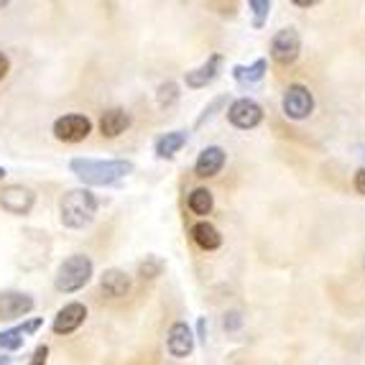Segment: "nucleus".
Returning a JSON list of instances; mask_svg holds the SVG:
<instances>
[{
  "mask_svg": "<svg viewBox=\"0 0 365 365\" xmlns=\"http://www.w3.org/2000/svg\"><path fill=\"white\" fill-rule=\"evenodd\" d=\"M294 6H299V8H309V6H314V0H294Z\"/></svg>",
  "mask_w": 365,
  "mask_h": 365,
  "instance_id": "obj_30",
  "label": "nucleus"
},
{
  "mask_svg": "<svg viewBox=\"0 0 365 365\" xmlns=\"http://www.w3.org/2000/svg\"><path fill=\"white\" fill-rule=\"evenodd\" d=\"M43 324V319H29V322L19 324V327L13 329H0V350L3 353H16V350H21L26 342V335H34L38 327Z\"/></svg>",
  "mask_w": 365,
  "mask_h": 365,
  "instance_id": "obj_15",
  "label": "nucleus"
},
{
  "mask_svg": "<svg viewBox=\"0 0 365 365\" xmlns=\"http://www.w3.org/2000/svg\"><path fill=\"white\" fill-rule=\"evenodd\" d=\"M36 302L24 292H0V319H21L34 312Z\"/></svg>",
  "mask_w": 365,
  "mask_h": 365,
  "instance_id": "obj_11",
  "label": "nucleus"
},
{
  "mask_svg": "<svg viewBox=\"0 0 365 365\" xmlns=\"http://www.w3.org/2000/svg\"><path fill=\"white\" fill-rule=\"evenodd\" d=\"M161 271H164V261L158 256H146V261H140V266H138V276L143 281L156 279V276H161Z\"/></svg>",
  "mask_w": 365,
  "mask_h": 365,
  "instance_id": "obj_23",
  "label": "nucleus"
},
{
  "mask_svg": "<svg viewBox=\"0 0 365 365\" xmlns=\"http://www.w3.org/2000/svg\"><path fill=\"white\" fill-rule=\"evenodd\" d=\"M36 205V195L34 189L24 187V184H8L0 189V207L8 215H29Z\"/></svg>",
  "mask_w": 365,
  "mask_h": 365,
  "instance_id": "obj_7",
  "label": "nucleus"
},
{
  "mask_svg": "<svg viewBox=\"0 0 365 365\" xmlns=\"http://www.w3.org/2000/svg\"><path fill=\"white\" fill-rule=\"evenodd\" d=\"M266 69H268L266 59H256L253 64H248V67H245V64H237V67H232V79L243 87L258 85V82L266 77Z\"/></svg>",
  "mask_w": 365,
  "mask_h": 365,
  "instance_id": "obj_19",
  "label": "nucleus"
},
{
  "mask_svg": "<svg viewBox=\"0 0 365 365\" xmlns=\"http://www.w3.org/2000/svg\"><path fill=\"white\" fill-rule=\"evenodd\" d=\"M189 235H192V240H195L202 250H217L220 245H222V235H220V230L212 225V222H207V220L195 222L192 230H189Z\"/></svg>",
  "mask_w": 365,
  "mask_h": 365,
  "instance_id": "obj_18",
  "label": "nucleus"
},
{
  "mask_svg": "<svg viewBox=\"0 0 365 365\" xmlns=\"http://www.w3.org/2000/svg\"><path fill=\"white\" fill-rule=\"evenodd\" d=\"M130 287H133V279H130L123 268H108L100 276V292L108 299H123L130 294Z\"/></svg>",
  "mask_w": 365,
  "mask_h": 365,
  "instance_id": "obj_14",
  "label": "nucleus"
},
{
  "mask_svg": "<svg viewBox=\"0 0 365 365\" xmlns=\"http://www.w3.org/2000/svg\"><path fill=\"white\" fill-rule=\"evenodd\" d=\"M189 140V130H171V133L158 135L156 143H153V151L158 158H174Z\"/></svg>",
  "mask_w": 365,
  "mask_h": 365,
  "instance_id": "obj_17",
  "label": "nucleus"
},
{
  "mask_svg": "<svg viewBox=\"0 0 365 365\" xmlns=\"http://www.w3.org/2000/svg\"><path fill=\"white\" fill-rule=\"evenodd\" d=\"M92 274H95L92 258L85 256V253H74L67 261H61L59 271H56V276H54V287H56V292H61V294H74L90 284Z\"/></svg>",
  "mask_w": 365,
  "mask_h": 365,
  "instance_id": "obj_3",
  "label": "nucleus"
},
{
  "mask_svg": "<svg viewBox=\"0 0 365 365\" xmlns=\"http://www.w3.org/2000/svg\"><path fill=\"white\" fill-rule=\"evenodd\" d=\"M100 202L90 189H69L59 202V220L69 230H82L95 220Z\"/></svg>",
  "mask_w": 365,
  "mask_h": 365,
  "instance_id": "obj_2",
  "label": "nucleus"
},
{
  "mask_svg": "<svg viewBox=\"0 0 365 365\" xmlns=\"http://www.w3.org/2000/svg\"><path fill=\"white\" fill-rule=\"evenodd\" d=\"M130 125V115L123 108H110L100 115V133L105 138H118L120 133H125Z\"/></svg>",
  "mask_w": 365,
  "mask_h": 365,
  "instance_id": "obj_16",
  "label": "nucleus"
},
{
  "mask_svg": "<svg viewBox=\"0 0 365 365\" xmlns=\"http://www.w3.org/2000/svg\"><path fill=\"white\" fill-rule=\"evenodd\" d=\"M353 187H355V192H358V195H363V197H365V166H363V169L355 171Z\"/></svg>",
  "mask_w": 365,
  "mask_h": 365,
  "instance_id": "obj_28",
  "label": "nucleus"
},
{
  "mask_svg": "<svg viewBox=\"0 0 365 365\" xmlns=\"http://www.w3.org/2000/svg\"><path fill=\"white\" fill-rule=\"evenodd\" d=\"M302 54V36H299V31L294 26L289 29H281L274 34L271 38V59L281 67H292L294 61L299 59Z\"/></svg>",
  "mask_w": 365,
  "mask_h": 365,
  "instance_id": "obj_4",
  "label": "nucleus"
},
{
  "mask_svg": "<svg viewBox=\"0 0 365 365\" xmlns=\"http://www.w3.org/2000/svg\"><path fill=\"white\" fill-rule=\"evenodd\" d=\"M195 337L202 342V345H207V319H205V317L197 319V335Z\"/></svg>",
  "mask_w": 365,
  "mask_h": 365,
  "instance_id": "obj_27",
  "label": "nucleus"
},
{
  "mask_svg": "<svg viewBox=\"0 0 365 365\" xmlns=\"http://www.w3.org/2000/svg\"><path fill=\"white\" fill-rule=\"evenodd\" d=\"M179 100V87H177V82H161L158 85V90H156V103H158V108H171V105L177 103Z\"/></svg>",
  "mask_w": 365,
  "mask_h": 365,
  "instance_id": "obj_21",
  "label": "nucleus"
},
{
  "mask_svg": "<svg viewBox=\"0 0 365 365\" xmlns=\"http://www.w3.org/2000/svg\"><path fill=\"white\" fill-rule=\"evenodd\" d=\"M227 120L240 130H253L263 123V108L253 98H237L227 105Z\"/></svg>",
  "mask_w": 365,
  "mask_h": 365,
  "instance_id": "obj_5",
  "label": "nucleus"
},
{
  "mask_svg": "<svg viewBox=\"0 0 365 365\" xmlns=\"http://www.w3.org/2000/svg\"><path fill=\"white\" fill-rule=\"evenodd\" d=\"M248 11L253 13V29H263L271 13V0H250Z\"/></svg>",
  "mask_w": 365,
  "mask_h": 365,
  "instance_id": "obj_22",
  "label": "nucleus"
},
{
  "mask_svg": "<svg viewBox=\"0 0 365 365\" xmlns=\"http://www.w3.org/2000/svg\"><path fill=\"white\" fill-rule=\"evenodd\" d=\"M8 72H11V59H8V56L0 51V82L8 77Z\"/></svg>",
  "mask_w": 365,
  "mask_h": 365,
  "instance_id": "obj_29",
  "label": "nucleus"
},
{
  "mask_svg": "<svg viewBox=\"0 0 365 365\" xmlns=\"http://www.w3.org/2000/svg\"><path fill=\"white\" fill-rule=\"evenodd\" d=\"M225 105H227V95H220V98H215L212 103H210L207 108H205V113H202V115L197 118L195 125H197V128H202V125H205L207 120H212V118L217 115V110H220V108H225Z\"/></svg>",
  "mask_w": 365,
  "mask_h": 365,
  "instance_id": "obj_24",
  "label": "nucleus"
},
{
  "mask_svg": "<svg viewBox=\"0 0 365 365\" xmlns=\"http://www.w3.org/2000/svg\"><path fill=\"white\" fill-rule=\"evenodd\" d=\"M0 365H11V358H6V355H0Z\"/></svg>",
  "mask_w": 365,
  "mask_h": 365,
  "instance_id": "obj_31",
  "label": "nucleus"
},
{
  "mask_svg": "<svg viewBox=\"0 0 365 365\" xmlns=\"http://www.w3.org/2000/svg\"><path fill=\"white\" fill-rule=\"evenodd\" d=\"M90 133H92V120L87 115H79V113L61 115L54 120V138L64 140V143H79V140H85Z\"/></svg>",
  "mask_w": 365,
  "mask_h": 365,
  "instance_id": "obj_8",
  "label": "nucleus"
},
{
  "mask_svg": "<svg viewBox=\"0 0 365 365\" xmlns=\"http://www.w3.org/2000/svg\"><path fill=\"white\" fill-rule=\"evenodd\" d=\"M222 327L227 329V332H237V329L243 327V314L237 309H230L225 312V319H222Z\"/></svg>",
  "mask_w": 365,
  "mask_h": 365,
  "instance_id": "obj_25",
  "label": "nucleus"
},
{
  "mask_svg": "<svg viewBox=\"0 0 365 365\" xmlns=\"http://www.w3.org/2000/svg\"><path fill=\"white\" fill-rule=\"evenodd\" d=\"M6 174H8V171L3 169V166H0V179H6Z\"/></svg>",
  "mask_w": 365,
  "mask_h": 365,
  "instance_id": "obj_32",
  "label": "nucleus"
},
{
  "mask_svg": "<svg viewBox=\"0 0 365 365\" xmlns=\"http://www.w3.org/2000/svg\"><path fill=\"white\" fill-rule=\"evenodd\" d=\"M69 171L87 187H110L135 171L130 158H72Z\"/></svg>",
  "mask_w": 365,
  "mask_h": 365,
  "instance_id": "obj_1",
  "label": "nucleus"
},
{
  "mask_svg": "<svg viewBox=\"0 0 365 365\" xmlns=\"http://www.w3.org/2000/svg\"><path fill=\"white\" fill-rule=\"evenodd\" d=\"M281 108H284V115L292 120H304L314 110V95L304 85H289L284 100H281Z\"/></svg>",
  "mask_w": 365,
  "mask_h": 365,
  "instance_id": "obj_6",
  "label": "nucleus"
},
{
  "mask_svg": "<svg viewBox=\"0 0 365 365\" xmlns=\"http://www.w3.org/2000/svg\"><path fill=\"white\" fill-rule=\"evenodd\" d=\"M222 54H212L207 56V61L205 64H200L197 69H192V72L184 74V85L189 87V90H202V87H207L210 82H215L220 74V69H222Z\"/></svg>",
  "mask_w": 365,
  "mask_h": 365,
  "instance_id": "obj_13",
  "label": "nucleus"
},
{
  "mask_svg": "<svg viewBox=\"0 0 365 365\" xmlns=\"http://www.w3.org/2000/svg\"><path fill=\"white\" fill-rule=\"evenodd\" d=\"M225 161H227L225 148H220V146H207V148H202L200 156H197V161H195V174H197L200 179L217 177L220 171L225 169Z\"/></svg>",
  "mask_w": 365,
  "mask_h": 365,
  "instance_id": "obj_12",
  "label": "nucleus"
},
{
  "mask_svg": "<svg viewBox=\"0 0 365 365\" xmlns=\"http://www.w3.org/2000/svg\"><path fill=\"white\" fill-rule=\"evenodd\" d=\"M187 207L192 210L195 215H200V217L210 215V212H212V207H215V197H212V192H210L207 187H197V189H192V192H189V197H187Z\"/></svg>",
  "mask_w": 365,
  "mask_h": 365,
  "instance_id": "obj_20",
  "label": "nucleus"
},
{
  "mask_svg": "<svg viewBox=\"0 0 365 365\" xmlns=\"http://www.w3.org/2000/svg\"><path fill=\"white\" fill-rule=\"evenodd\" d=\"M8 6V3H6V0H0V11H3V8H6Z\"/></svg>",
  "mask_w": 365,
  "mask_h": 365,
  "instance_id": "obj_33",
  "label": "nucleus"
},
{
  "mask_svg": "<svg viewBox=\"0 0 365 365\" xmlns=\"http://www.w3.org/2000/svg\"><path fill=\"white\" fill-rule=\"evenodd\" d=\"M85 319H87V307L82 302H69V304H64L56 312L51 329H54L56 335H72V332H77L85 324Z\"/></svg>",
  "mask_w": 365,
  "mask_h": 365,
  "instance_id": "obj_10",
  "label": "nucleus"
},
{
  "mask_svg": "<svg viewBox=\"0 0 365 365\" xmlns=\"http://www.w3.org/2000/svg\"><path fill=\"white\" fill-rule=\"evenodd\" d=\"M195 329L189 327L187 322H174L169 327V335H166V347H169L171 358L184 360L195 353Z\"/></svg>",
  "mask_w": 365,
  "mask_h": 365,
  "instance_id": "obj_9",
  "label": "nucleus"
},
{
  "mask_svg": "<svg viewBox=\"0 0 365 365\" xmlns=\"http://www.w3.org/2000/svg\"><path fill=\"white\" fill-rule=\"evenodd\" d=\"M49 363V345H38L31 355V363L29 365H46Z\"/></svg>",
  "mask_w": 365,
  "mask_h": 365,
  "instance_id": "obj_26",
  "label": "nucleus"
}]
</instances>
